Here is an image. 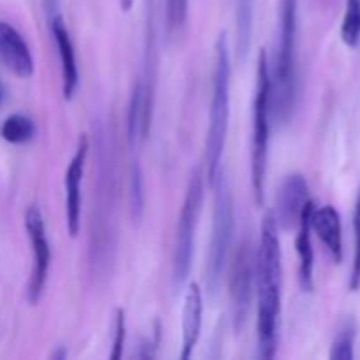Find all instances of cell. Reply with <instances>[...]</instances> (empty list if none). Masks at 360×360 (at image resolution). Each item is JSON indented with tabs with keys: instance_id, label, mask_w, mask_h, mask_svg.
<instances>
[{
	"instance_id": "1",
	"label": "cell",
	"mask_w": 360,
	"mask_h": 360,
	"mask_svg": "<svg viewBox=\"0 0 360 360\" xmlns=\"http://www.w3.org/2000/svg\"><path fill=\"white\" fill-rule=\"evenodd\" d=\"M255 283L260 357L273 359L276 354L281 309V250L273 213L266 214L260 227L259 252L255 257Z\"/></svg>"
},
{
	"instance_id": "2",
	"label": "cell",
	"mask_w": 360,
	"mask_h": 360,
	"mask_svg": "<svg viewBox=\"0 0 360 360\" xmlns=\"http://www.w3.org/2000/svg\"><path fill=\"white\" fill-rule=\"evenodd\" d=\"M231 115V58H229L227 35L220 34L214 46L213 98L210 109V129L206 137V176L211 186L220 174L221 155L229 130Z\"/></svg>"
},
{
	"instance_id": "3",
	"label": "cell",
	"mask_w": 360,
	"mask_h": 360,
	"mask_svg": "<svg viewBox=\"0 0 360 360\" xmlns=\"http://www.w3.org/2000/svg\"><path fill=\"white\" fill-rule=\"evenodd\" d=\"M295 35H297V0H281L280 49H278L274 79L271 77V102L276 115L288 120L295 98Z\"/></svg>"
},
{
	"instance_id": "4",
	"label": "cell",
	"mask_w": 360,
	"mask_h": 360,
	"mask_svg": "<svg viewBox=\"0 0 360 360\" xmlns=\"http://www.w3.org/2000/svg\"><path fill=\"white\" fill-rule=\"evenodd\" d=\"M271 70L267 55L260 49L257 60V88L253 104V143H252V185L257 204H262L264 181L267 171L269 151V118H271Z\"/></svg>"
},
{
	"instance_id": "5",
	"label": "cell",
	"mask_w": 360,
	"mask_h": 360,
	"mask_svg": "<svg viewBox=\"0 0 360 360\" xmlns=\"http://www.w3.org/2000/svg\"><path fill=\"white\" fill-rule=\"evenodd\" d=\"M213 186H217V193H214L213 210V236H211L210 255H207V287L211 294H214L220 287L232 234H234V200H232L231 185L225 176L218 174Z\"/></svg>"
},
{
	"instance_id": "6",
	"label": "cell",
	"mask_w": 360,
	"mask_h": 360,
	"mask_svg": "<svg viewBox=\"0 0 360 360\" xmlns=\"http://www.w3.org/2000/svg\"><path fill=\"white\" fill-rule=\"evenodd\" d=\"M204 197V178L200 169H195L190 176L186 188L185 202L178 218L174 245V280L176 285H183L190 274L193 253V238H195L197 221H199L200 207Z\"/></svg>"
},
{
	"instance_id": "7",
	"label": "cell",
	"mask_w": 360,
	"mask_h": 360,
	"mask_svg": "<svg viewBox=\"0 0 360 360\" xmlns=\"http://www.w3.org/2000/svg\"><path fill=\"white\" fill-rule=\"evenodd\" d=\"M25 229H27L32 246V271L27 287V299L34 306L37 304L44 292L49 264H51V250H49L48 236H46L44 218L37 206H30L25 213Z\"/></svg>"
},
{
	"instance_id": "8",
	"label": "cell",
	"mask_w": 360,
	"mask_h": 360,
	"mask_svg": "<svg viewBox=\"0 0 360 360\" xmlns=\"http://www.w3.org/2000/svg\"><path fill=\"white\" fill-rule=\"evenodd\" d=\"M255 281V259L250 243H243L238 250L234 262V273L231 280L232 309H234L236 329H243L248 316L250 301H252V287Z\"/></svg>"
},
{
	"instance_id": "9",
	"label": "cell",
	"mask_w": 360,
	"mask_h": 360,
	"mask_svg": "<svg viewBox=\"0 0 360 360\" xmlns=\"http://www.w3.org/2000/svg\"><path fill=\"white\" fill-rule=\"evenodd\" d=\"M309 190L302 174H290L281 183L276 197V214H273L278 227L290 231L297 229L302 213L309 202Z\"/></svg>"
},
{
	"instance_id": "10",
	"label": "cell",
	"mask_w": 360,
	"mask_h": 360,
	"mask_svg": "<svg viewBox=\"0 0 360 360\" xmlns=\"http://www.w3.org/2000/svg\"><path fill=\"white\" fill-rule=\"evenodd\" d=\"M88 137L81 136L76 153L65 171V213L67 229L72 238H76L81 229V181H83L84 165L88 157Z\"/></svg>"
},
{
	"instance_id": "11",
	"label": "cell",
	"mask_w": 360,
	"mask_h": 360,
	"mask_svg": "<svg viewBox=\"0 0 360 360\" xmlns=\"http://www.w3.org/2000/svg\"><path fill=\"white\" fill-rule=\"evenodd\" d=\"M0 63L18 77H30L34 74V56L27 41L6 21H0Z\"/></svg>"
},
{
	"instance_id": "12",
	"label": "cell",
	"mask_w": 360,
	"mask_h": 360,
	"mask_svg": "<svg viewBox=\"0 0 360 360\" xmlns=\"http://www.w3.org/2000/svg\"><path fill=\"white\" fill-rule=\"evenodd\" d=\"M202 329V290L197 283H190L185 294L181 313V360L192 357Z\"/></svg>"
},
{
	"instance_id": "13",
	"label": "cell",
	"mask_w": 360,
	"mask_h": 360,
	"mask_svg": "<svg viewBox=\"0 0 360 360\" xmlns=\"http://www.w3.org/2000/svg\"><path fill=\"white\" fill-rule=\"evenodd\" d=\"M51 32L53 39L58 48L60 63H62V90L63 97L67 101L74 97L76 94L77 83H79V72H77V63H76V53H74L72 41L67 32L65 23H63L62 16H55L51 20Z\"/></svg>"
},
{
	"instance_id": "14",
	"label": "cell",
	"mask_w": 360,
	"mask_h": 360,
	"mask_svg": "<svg viewBox=\"0 0 360 360\" xmlns=\"http://www.w3.org/2000/svg\"><path fill=\"white\" fill-rule=\"evenodd\" d=\"M311 231L319 236L334 262L340 264L343 260V232H341V218L336 207L322 206L320 210H313Z\"/></svg>"
},
{
	"instance_id": "15",
	"label": "cell",
	"mask_w": 360,
	"mask_h": 360,
	"mask_svg": "<svg viewBox=\"0 0 360 360\" xmlns=\"http://www.w3.org/2000/svg\"><path fill=\"white\" fill-rule=\"evenodd\" d=\"M313 210H315V206L309 200L297 225V239H295V248H297L299 255V281H301V287L304 292L313 290V266H315V255H313L311 245Z\"/></svg>"
},
{
	"instance_id": "16",
	"label": "cell",
	"mask_w": 360,
	"mask_h": 360,
	"mask_svg": "<svg viewBox=\"0 0 360 360\" xmlns=\"http://www.w3.org/2000/svg\"><path fill=\"white\" fill-rule=\"evenodd\" d=\"M0 136L4 137V141L11 144H25L34 139L35 125L28 116L13 115L6 118V122L2 123Z\"/></svg>"
},
{
	"instance_id": "17",
	"label": "cell",
	"mask_w": 360,
	"mask_h": 360,
	"mask_svg": "<svg viewBox=\"0 0 360 360\" xmlns=\"http://www.w3.org/2000/svg\"><path fill=\"white\" fill-rule=\"evenodd\" d=\"M341 39L348 48H357L360 42V0H347Z\"/></svg>"
},
{
	"instance_id": "18",
	"label": "cell",
	"mask_w": 360,
	"mask_h": 360,
	"mask_svg": "<svg viewBox=\"0 0 360 360\" xmlns=\"http://www.w3.org/2000/svg\"><path fill=\"white\" fill-rule=\"evenodd\" d=\"M354 343H355V326L352 322L345 323L338 333L336 340L333 341L329 357L333 360H352L354 359Z\"/></svg>"
},
{
	"instance_id": "19",
	"label": "cell",
	"mask_w": 360,
	"mask_h": 360,
	"mask_svg": "<svg viewBox=\"0 0 360 360\" xmlns=\"http://www.w3.org/2000/svg\"><path fill=\"white\" fill-rule=\"evenodd\" d=\"M354 234H355V252H354V264H352L350 274V287L352 292H357L360 288V190L357 202H355L354 211Z\"/></svg>"
},
{
	"instance_id": "20",
	"label": "cell",
	"mask_w": 360,
	"mask_h": 360,
	"mask_svg": "<svg viewBox=\"0 0 360 360\" xmlns=\"http://www.w3.org/2000/svg\"><path fill=\"white\" fill-rule=\"evenodd\" d=\"M130 197H132V213L134 218H141L144 204V193H143V176L137 165L132 167V176H130Z\"/></svg>"
},
{
	"instance_id": "21",
	"label": "cell",
	"mask_w": 360,
	"mask_h": 360,
	"mask_svg": "<svg viewBox=\"0 0 360 360\" xmlns=\"http://www.w3.org/2000/svg\"><path fill=\"white\" fill-rule=\"evenodd\" d=\"M188 13V0H167V25L174 32L183 27Z\"/></svg>"
},
{
	"instance_id": "22",
	"label": "cell",
	"mask_w": 360,
	"mask_h": 360,
	"mask_svg": "<svg viewBox=\"0 0 360 360\" xmlns=\"http://www.w3.org/2000/svg\"><path fill=\"white\" fill-rule=\"evenodd\" d=\"M125 311L118 309L116 311V320H115V340H112V352L111 359L118 360L123 355V347H125Z\"/></svg>"
},
{
	"instance_id": "23",
	"label": "cell",
	"mask_w": 360,
	"mask_h": 360,
	"mask_svg": "<svg viewBox=\"0 0 360 360\" xmlns=\"http://www.w3.org/2000/svg\"><path fill=\"white\" fill-rule=\"evenodd\" d=\"M134 6V0H120V7H122V11H125V13H129L130 9H132Z\"/></svg>"
},
{
	"instance_id": "24",
	"label": "cell",
	"mask_w": 360,
	"mask_h": 360,
	"mask_svg": "<svg viewBox=\"0 0 360 360\" xmlns=\"http://www.w3.org/2000/svg\"><path fill=\"white\" fill-rule=\"evenodd\" d=\"M2 97H4V90H2V84H0V102H2Z\"/></svg>"
}]
</instances>
